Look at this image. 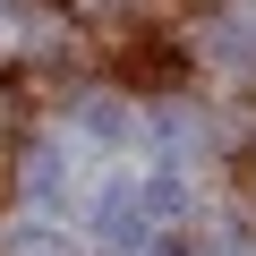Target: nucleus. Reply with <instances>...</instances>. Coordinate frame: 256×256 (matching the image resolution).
I'll list each match as a JSON object with an SVG mask.
<instances>
[{
    "instance_id": "nucleus-1",
    "label": "nucleus",
    "mask_w": 256,
    "mask_h": 256,
    "mask_svg": "<svg viewBox=\"0 0 256 256\" xmlns=\"http://www.w3.org/2000/svg\"><path fill=\"white\" fill-rule=\"evenodd\" d=\"M77 137H86V146H120V137H128V102H111V94L77 102Z\"/></svg>"
},
{
    "instance_id": "nucleus-5",
    "label": "nucleus",
    "mask_w": 256,
    "mask_h": 256,
    "mask_svg": "<svg viewBox=\"0 0 256 256\" xmlns=\"http://www.w3.org/2000/svg\"><path fill=\"white\" fill-rule=\"evenodd\" d=\"M214 256H256V239H248V230H222V239H214Z\"/></svg>"
},
{
    "instance_id": "nucleus-3",
    "label": "nucleus",
    "mask_w": 256,
    "mask_h": 256,
    "mask_svg": "<svg viewBox=\"0 0 256 256\" xmlns=\"http://www.w3.org/2000/svg\"><path fill=\"white\" fill-rule=\"evenodd\" d=\"M9 256H77L52 222H26V230H9Z\"/></svg>"
},
{
    "instance_id": "nucleus-4",
    "label": "nucleus",
    "mask_w": 256,
    "mask_h": 256,
    "mask_svg": "<svg viewBox=\"0 0 256 256\" xmlns=\"http://www.w3.org/2000/svg\"><path fill=\"white\" fill-rule=\"evenodd\" d=\"M214 60H256V18L222 26V34H214Z\"/></svg>"
},
{
    "instance_id": "nucleus-2",
    "label": "nucleus",
    "mask_w": 256,
    "mask_h": 256,
    "mask_svg": "<svg viewBox=\"0 0 256 256\" xmlns=\"http://www.w3.org/2000/svg\"><path fill=\"white\" fill-rule=\"evenodd\" d=\"M26 196H34V205L60 196V146H34V154H26Z\"/></svg>"
}]
</instances>
